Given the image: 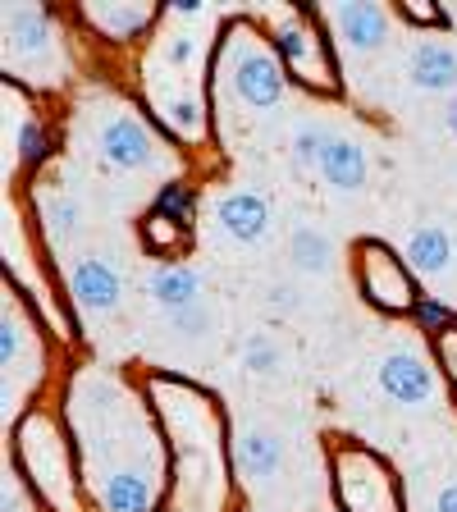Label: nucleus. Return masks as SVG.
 Returning a JSON list of instances; mask_svg holds the SVG:
<instances>
[{"mask_svg":"<svg viewBox=\"0 0 457 512\" xmlns=\"http://www.w3.org/2000/svg\"><path fill=\"white\" fill-rule=\"evenodd\" d=\"M220 69L229 78V92L252 110H275L288 96V69L270 42H261L247 23L229 28L220 46Z\"/></svg>","mask_w":457,"mask_h":512,"instance_id":"obj_1","label":"nucleus"},{"mask_svg":"<svg viewBox=\"0 0 457 512\" xmlns=\"http://www.w3.org/2000/svg\"><path fill=\"white\" fill-rule=\"evenodd\" d=\"M330 480L343 512H403V485H398L394 467L366 444L334 448Z\"/></svg>","mask_w":457,"mask_h":512,"instance_id":"obj_2","label":"nucleus"},{"mask_svg":"<svg viewBox=\"0 0 457 512\" xmlns=\"http://www.w3.org/2000/svg\"><path fill=\"white\" fill-rule=\"evenodd\" d=\"M352 261H357V288H362V298L371 302L375 311H384V316H407V311L421 307L412 266H407V256H398L389 243L362 238V243L352 247Z\"/></svg>","mask_w":457,"mask_h":512,"instance_id":"obj_3","label":"nucleus"},{"mask_svg":"<svg viewBox=\"0 0 457 512\" xmlns=\"http://www.w3.org/2000/svg\"><path fill=\"white\" fill-rule=\"evenodd\" d=\"M19 453H23V471L28 480H37V490L64 512L74 508V467H69V448H64L60 430H55L51 416L32 412L19 426Z\"/></svg>","mask_w":457,"mask_h":512,"instance_id":"obj_4","label":"nucleus"},{"mask_svg":"<svg viewBox=\"0 0 457 512\" xmlns=\"http://www.w3.org/2000/svg\"><path fill=\"white\" fill-rule=\"evenodd\" d=\"M270 42H275L288 78H298V83L311 87V92H334V87H339V64H334L330 42L320 37V28L302 10L279 14Z\"/></svg>","mask_w":457,"mask_h":512,"instance_id":"obj_5","label":"nucleus"},{"mask_svg":"<svg viewBox=\"0 0 457 512\" xmlns=\"http://www.w3.org/2000/svg\"><path fill=\"white\" fill-rule=\"evenodd\" d=\"M375 384H380V394L398 407H426L439 398V375L435 366L412 348H394L384 352L380 366H375Z\"/></svg>","mask_w":457,"mask_h":512,"instance_id":"obj_6","label":"nucleus"},{"mask_svg":"<svg viewBox=\"0 0 457 512\" xmlns=\"http://www.w3.org/2000/svg\"><path fill=\"white\" fill-rule=\"evenodd\" d=\"M96 151H101V160L110 170H124V174H138L156 165V138H151V128L133 110H119V115H110L101 124Z\"/></svg>","mask_w":457,"mask_h":512,"instance_id":"obj_7","label":"nucleus"},{"mask_svg":"<svg viewBox=\"0 0 457 512\" xmlns=\"http://www.w3.org/2000/svg\"><path fill=\"white\" fill-rule=\"evenodd\" d=\"M96 503L101 512H156L160 503V476L151 462L138 467H110L96 476Z\"/></svg>","mask_w":457,"mask_h":512,"instance_id":"obj_8","label":"nucleus"},{"mask_svg":"<svg viewBox=\"0 0 457 512\" xmlns=\"http://www.w3.org/2000/svg\"><path fill=\"white\" fill-rule=\"evenodd\" d=\"M69 298L83 316H110L124 298V279L119 270L110 266L106 256H78L74 266H69Z\"/></svg>","mask_w":457,"mask_h":512,"instance_id":"obj_9","label":"nucleus"},{"mask_svg":"<svg viewBox=\"0 0 457 512\" xmlns=\"http://www.w3.org/2000/svg\"><path fill=\"white\" fill-rule=\"evenodd\" d=\"M325 23H330L334 42L348 46L352 55H375L384 42H389V28H394L389 10L366 5V0H357V5H330V10H325Z\"/></svg>","mask_w":457,"mask_h":512,"instance_id":"obj_10","label":"nucleus"},{"mask_svg":"<svg viewBox=\"0 0 457 512\" xmlns=\"http://www.w3.org/2000/svg\"><path fill=\"white\" fill-rule=\"evenodd\" d=\"M55 51V23L42 5H10L5 10V60H19V69L42 64Z\"/></svg>","mask_w":457,"mask_h":512,"instance_id":"obj_11","label":"nucleus"},{"mask_svg":"<svg viewBox=\"0 0 457 512\" xmlns=\"http://www.w3.org/2000/svg\"><path fill=\"white\" fill-rule=\"evenodd\" d=\"M284 462H288V444L275 430L247 426L234 435V467H238V476H247L252 485H270V480L284 471Z\"/></svg>","mask_w":457,"mask_h":512,"instance_id":"obj_12","label":"nucleus"},{"mask_svg":"<svg viewBox=\"0 0 457 512\" xmlns=\"http://www.w3.org/2000/svg\"><path fill=\"white\" fill-rule=\"evenodd\" d=\"M215 224H220L234 243H261L270 229V202L252 188H229L220 202H215Z\"/></svg>","mask_w":457,"mask_h":512,"instance_id":"obj_13","label":"nucleus"},{"mask_svg":"<svg viewBox=\"0 0 457 512\" xmlns=\"http://www.w3.org/2000/svg\"><path fill=\"white\" fill-rule=\"evenodd\" d=\"M407 74H412V87L421 92H457V46L444 42L439 32L430 37H416L412 60H407Z\"/></svg>","mask_w":457,"mask_h":512,"instance_id":"obj_14","label":"nucleus"},{"mask_svg":"<svg viewBox=\"0 0 457 512\" xmlns=\"http://www.w3.org/2000/svg\"><path fill=\"white\" fill-rule=\"evenodd\" d=\"M83 23L92 32H101L106 42H133V37H142L156 23V5L151 0H133V5H124V0H92V5H83Z\"/></svg>","mask_w":457,"mask_h":512,"instance_id":"obj_15","label":"nucleus"},{"mask_svg":"<svg viewBox=\"0 0 457 512\" xmlns=\"http://www.w3.org/2000/svg\"><path fill=\"white\" fill-rule=\"evenodd\" d=\"M147 298L156 302L165 316L188 311L202 302V275L192 266H170V261H160V266L147 275Z\"/></svg>","mask_w":457,"mask_h":512,"instance_id":"obj_16","label":"nucleus"},{"mask_svg":"<svg viewBox=\"0 0 457 512\" xmlns=\"http://www.w3.org/2000/svg\"><path fill=\"white\" fill-rule=\"evenodd\" d=\"M453 252H457V243L444 224H416L412 234H407V266L426 279L444 275L453 266Z\"/></svg>","mask_w":457,"mask_h":512,"instance_id":"obj_17","label":"nucleus"},{"mask_svg":"<svg viewBox=\"0 0 457 512\" xmlns=\"http://www.w3.org/2000/svg\"><path fill=\"white\" fill-rule=\"evenodd\" d=\"M288 261H293V270H298L302 279H325L334 270V261H339V252H334V238L325 234V229L298 224V229L288 234Z\"/></svg>","mask_w":457,"mask_h":512,"instance_id":"obj_18","label":"nucleus"},{"mask_svg":"<svg viewBox=\"0 0 457 512\" xmlns=\"http://www.w3.org/2000/svg\"><path fill=\"white\" fill-rule=\"evenodd\" d=\"M366 174H371L366 151L357 147L352 138H334L330 151H325V160H320V179L330 183L334 192H362L366 188Z\"/></svg>","mask_w":457,"mask_h":512,"instance_id":"obj_19","label":"nucleus"},{"mask_svg":"<svg viewBox=\"0 0 457 512\" xmlns=\"http://www.w3.org/2000/svg\"><path fill=\"white\" fill-rule=\"evenodd\" d=\"M37 220H42L46 243L64 247L78 229H83V206H78V197H69V192H42V202H37Z\"/></svg>","mask_w":457,"mask_h":512,"instance_id":"obj_20","label":"nucleus"},{"mask_svg":"<svg viewBox=\"0 0 457 512\" xmlns=\"http://www.w3.org/2000/svg\"><path fill=\"white\" fill-rule=\"evenodd\" d=\"M160 119L179 142H202L206 138V101L197 92H179V96H160Z\"/></svg>","mask_w":457,"mask_h":512,"instance_id":"obj_21","label":"nucleus"},{"mask_svg":"<svg viewBox=\"0 0 457 512\" xmlns=\"http://www.w3.org/2000/svg\"><path fill=\"white\" fill-rule=\"evenodd\" d=\"M28 343H32V325L23 311L5 307V316H0V366H5V380H14L23 366V357H28Z\"/></svg>","mask_w":457,"mask_h":512,"instance_id":"obj_22","label":"nucleus"},{"mask_svg":"<svg viewBox=\"0 0 457 512\" xmlns=\"http://www.w3.org/2000/svg\"><path fill=\"white\" fill-rule=\"evenodd\" d=\"M138 234H142V247H147L151 256H174L188 247V224L165 220V215H156V211L138 224Z\"/></svg>","mask_w":457,"mask_h":512,"instance_id":"obj_23","label":"nucleus"},{"mask_svg":"<svg viewBox=\"0 0 457 512\" xmlns=\"http://www.w3.org/2000/svg\"><path fill=\"white\" fill-rule=\"evenodd\" d=\"M334 138H339V133H330L325 124L302 119V124L293 128V160H298V170H316L320 174V160H325V151H330Z\"/></svg>","mask_w":457,"mask_h":512,"instance_id":"obj_24","label":"nucleus"},{"mask_svg":"<svg viewBox=\"0 0 457 512\" xmlns=\"http://www.w3.org/2000/svg\"><path fill=\"white\" fill-rule=\"evenodd\" d=\"M243 366L252 375H275L279 366H284V348H279L275 334H266V330L247 334L243 339Z\"/></svg>","mask_w":457,"mask_h":512,"instance_id":"obj_25","label":"nucleus"},{"mask_svg":"<svg viewBox=\"0 0 457 512\" xmlns=\"http://www.w3.org/2000/svg\"><path fill=\"white\" fill-rule=\"evenodd\" d=\"M151 211L156 215H165V220H179V224H188L192 220V211H197V192L188 188V183H165V188L156 192V202H151Z\"/></svg>","mask_w":457,"mask_h":512,"instance_id":"obj_26","label":"nucleus"},{"mask_svg":"<svg viewBox=\"0 0 457 512\" xmlns=\"http://www.w3.org/2000/svg\"><path fill=\"white\" fill-rule=\"evenodd\" d=\"M14 147H19L23 165H42L51 156V138H46V128L37 115H23L19 119V133H14Z\"/></svg>","mask_w":457,"mask_h":512,"instance_id":"obj_27","label":"nucleus"},{"mask_svg":"<svg viewBox=\"0 0 457 512\" xmlns=\"http://www.w3.org/2000/svg\"><path fill=\"white\" fill-rule=\"evenodd\" d=\"M261 302H266L275 316H293V311L302 307V288L298 279H270L266 288H261Z\"/></svg>","mask_w":457,"mask_h":512,"instance_id":"obj_28","label":"nucleus"},{"mask_svg":"<svg viewBox=\"0 0 457 512\" xmlns=\"http://www.w3.org/2000/svg\"><path fill=\"white\" fill-rule=\"evenodd\" d=\"M170 325H174V334H179V339H206V334H211V325H215V316H211V307H206V302H197V307H188V311H174Z\"/></svg>","mask_w":457,"mask_h":512,"instance_id":"obj_29","label":"nucleus"},{"mask_svg":"<svg viewBox=\"0 0 457 512\" xmlns=\"http://www.w3.org/2000/svg\"><path fill=\"white\" fill-rule=\"evenodd\" d=\"M398 19H407V23H416V28H444L448 23V14L439 10L435 0H403V5H398Z\"/></svg>","mask_w":457,"mask_h":512,"instance_id":"obj_30","label":"nucleus"},{"mask_svg":"<svg viewBox=\"0 0 457 512\" xmlns=\"http://www.w3.org/2000/svg\"><path fill=\"white\" fill-rule=\"evenodd\" d=\"M160 55H165L170 69H188V64L197 60V37H192V32H170L165 46H160Z\"/></svg>","mask_w":457,"mask_h":512,"instance_id":"obj_31","label":"nucleus"},{"mask_svg":"<svg viewBox=\"0 0 457 512\" xmlns=\"http://www.w3.org/2000/svg\"><path fill=\"white\" fill-rule=\"evenodd\" d=\"M412 316L421 320V325H426L430 334H444V330H448V320H453L444 307H439V302H430V298H421V307H416Z\"/></svg>","mask_w":457,"mask_h":512,"instance_id":"obj_32","label":"nucleus"},{"mask_svg":"<svg viewBox=\"0 0 457 512\" xmlns=\"http://www.w3.org/2000/svg\"><path fill=\"white\" fill-rule=\"evenodd\" d=\"M435 512H457V476L448 480V485H439V494H435Z\"/></svg>","mask_w":457,"mask_h":512,"instance_id":"obj_33","label":"nucleus"},{"mask_svg":"<svg viewBox=\"0 0 457 512\" xmlns=\"http://www.w3.org/2000/svg\"><path fill=\"white\" fill-rule=\"evenodd\" d=\"M170 14H179V19H202L206 5H202V0H174Z\"/></svg>","mask_w":457,"mask_h":512,"instance_id":"obj_34","label":"nucleus"},{"mask_svg":"<svg viewBox=\"0 0 457 512\" xmlns=\"http://www.w3.org/2000/svg\"><path fill=\"white\" fill-rule=\"evenodd\" d=\"M444 128H448V133H453V138H457V92L444 101Z\"/></svg>","mask_w":457,"mask_h":512,"instance_id":"obj_35","label":"nucleus"},{"mask_svg":"<svg viewBox=\"0 0 457 512\" xmlns=\"http://www.w3.org/2000/svg\"><path fill=\"white\" fill-rule=\"evenodd\" d=\"M5 512H23L19 494H14V485H5Z\"/></svg>","mask_w":457,"mask_h":512,"instance_id":"obj_36","label":"nucleus"}]
</instances>
